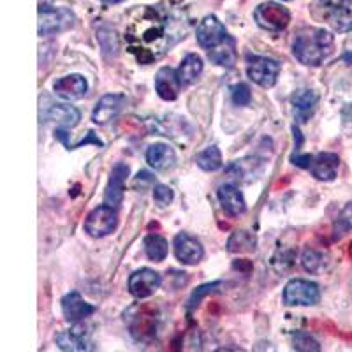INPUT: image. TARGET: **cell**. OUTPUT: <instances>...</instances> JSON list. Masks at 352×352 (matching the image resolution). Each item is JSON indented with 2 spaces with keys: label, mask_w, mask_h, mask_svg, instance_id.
Segmentation results:
<instances>
[{
  "label": "cell",
  "mask_w": 352,
  "mask_h": 352,
  "mask_svg": "<svg viewBox=\"0 0 352 352\" xmlns=\"http://www.w3.org/2000/svg\"><path fill=\"white\" fill-rule=\"evenodd\" d=\"M187 21L182 12L169 6H144L140 8L125 28V43L140 64H152L166 55L178 39L185 37Z\"/></svg>",
  "instance_id": "obj_1"
},
{
  "label": "cell",
  "mask_w": 352,
  "mask_h": 352,
  "mask_svg": "<svg viewBox=\"0 0 352 352\" xmlns=\"http://www.w3.org/2000/svg\"><path fill=\"white\" fill-rule=\"evenodd\" d=\"M333 50H335V37L324 28H301L292 43L294 56L301 64L312 67L324 64V60L331 56Z\"/></svg>",
  "instance_id": "obj_2"
},
{
  "label": "cell",
  "mask_w": 352,
  "mask_h": 352,
  "mask_svg": "<svg viewBox=\"0 0 352 352\" xmlns=\"http://www.w3.org/2000/svg\"><path fill=\"white\" fill-rule=\"evenodd\" d=\"M129 333L138 342H152L159 333L160 314L150 303H134L124 312Z\"/></svg>",
  "instance_id": "obj_3"
},
{
  "label": "cell",
  "mask_w": 352,
  "mask_h": 352,
  "mask_svg": "<svg viewBox=\"0 0 352 352\" xmlns=\"http://www.w3.org/2000/svg\"><path fill=\"white\" fill-rule=\"evenodd\" d=\"M320 300V289L316 282L294 278L284 289V303L287 307H312Z\"/></svg>",
  "instance_id": "obj_4"
},
{
  "label": "cell",
  "mask_w": 352,
  "mask_h": 352,
  "mask_svg": "<svg viewBox=\"0 0 352 352\" xmlns=\"http://www.w3.org/2000/svg\"><path fill=\"white\" fill-rule=\"evenodd\" d=\"M254 20L264 30L282 32L291 21V12L287 8L276 4V2H264V4L257 6L254 11Z\"/></svg>",
  "instance_id": "obj_5"
},
{
  "label": "cell",
  "mask_w": 352,
  "mask_h": 352,
  "mask_svg": "<svg viewBox=\"0 0 352 352\" xmlns=\"http://www.w3.org/2000/svg\"><path fill=\"white\" fill-rule=\"evenodd\" d=\"M74 25V14L65 8H39V36H53Z\"/></svg>",
  "instance_id": "obj_6"
},
{
  "label": "cell",
  "mask_w": 352,
  "mask_h": 352,
  "mask_svg": "<svg viewBox=\"0 0 352 352\" xmlns=\"http://www.w3.org/2000/svg\"><path fill=\"white\" fill-rule=\"evenodd\" d=\"M116 224H118V215H116L115 208H111L108 204H102V206H97L96 210L88 213L83 228L85 232H88L90 236L102 238L111 234L116 229Z\"/></svg>",
  "instance_id": "obj_7"
},
{
  "label": "cell",
  "mask_w": 352,
  "mask_h": 352,
  "mask_svg": "<svg viewBox=\"0 0 352 352\" xmlns=\"http://www.w3.org/2000/svg\"><path fill=\"white\" fill-rule=\"evenodd\" d=\"M280 62L268 58V56H250L248 58L247 74L248 78L263 88H272L280 74Z\"/></svg>",
  "instance_id": "obj_8"
},
{
  "label": "cell",
  "mask_w": 352,
  "mask_h": 352,
  "mask_svg": "<svg viewBox=\"0 0 352 352\" xmlns=\"http://www.w3.org/2000/svg\"><path fill=\"white\" fill-rule=\"evenodd\" d=\"M55 342L62 352H96L97 349L92 333L81 324L60 331L56 335Z\"/></svg>",
  "instance_id": "obj_9"
},
{
  "label": "cell",
  "mask_w": 352,
  "mask_h": 352,
  "mask_svg": "<svg viewBox=\"0 0 352 352\" xmlns=\"http://www.w3.org/2000/svg\"><path fill=\"white\" fill-rule=\"evenodd\" d=\"M162 284V276L155 270L141 268L129 276V292L136 300H146L155 294L157 289Z\"/></svg>",
  "instance_id": "obj_10"
},
{
  "label": "cell",
  "mask_w": 352,
  "mask_h": 352,
  "mask_svg": "<svg viewBox=\"0 0 352 352\" xmlns=\"http://www.w3.org/2000/svg\"><path fill=\"white\" fill-rule=\"evenodd\" d=\"M196 37L201 48L210 52V50L217 48L219 44L224 43L229 37V34L226 30L224 23L212 14V16L203 18V21H201L196 30Z\"/></svg>",
  "instance_id": "obj_11"
},
{
  "label": "cell",
  "mask_w": 352,
  "mask_h": 352,
  "mask_svg": "<svg viewBox=\"0 0 352 352\" xmlns=\"http://www.w3.org/2000/svg\"><path fill=\"white\" fill-rule=\"evenodd\" d=\"M173 247H175L176 259L180 261L182 264H187V266H194V264L201 263V259L204 257V248L201 241L194 238L192 234H188V232L176 234Z\"/></svg>",
  "instance_id": "obj_12"
},
{
  "label": "cell",
  "mask_w": 352,
  "mask_h": 352,
  "mask_svg": "<svg viewBox=\"0 0 352 352\" xmlns=\"http://www.w3.org/2000/svg\"><path fill=\"white\" fill-rule=\"evenodd\" d=\"M96 310L97 308L87 303L78 291L69 292L62 298V314H64V319L71 324H80L81 320L92 316Z\"/></svg>",
  "instance_id": "obj_13"
},
{
  "label": "cell",
  "mask_w": 352,
  "mask_h": 352,
  "mask_svg": "<svg viewBox=\"0 0 352 352\" xmlns=\"http://www.w3.org/2000/svg\"><path fill=\"white\" fill-rule=\"evenodd\" d=\"M129 166L124 164V162H116L111 169V175H109V182L108 187H106L104 192V203L111 208L118 206L124 199V185L125 180H127L129 176Z\"/></svg>",
  "instance_id": "obj_14"
},
{
  "label": "cell",
  "mask_w": 352,
  "mask_h": 352,
  "mask_svg": "<svg viewBox=\"0 0 352 352\" xmlns=\"http://www.w3.org/2000/svg\"><path fill=\"white\" fill-rule=\"evenodd\" d=\"M125 104V97L122 94H108L99 100L94 108L92 120L99 125H106L120 115Z\"/></svg>",
  "instance_id": "obj_15"
},
{
  "label": "cell",
  "mask_w": 352,
  "mask_h": 352,
  "mask_svg": "<svg viewBox=\"0 0 352 352\" xmlns=\"http://www.w3.org/2000/svg\"><path fill=\"white\" fill-rule=\"evenodd\" d=\"M53 90L58 97L65 100H78L87 96L88 83L81 74H67V76L56 80Z\"/></svg>",
  "instance_id": "obj_16"
},
{
  "label": "cell",
  "mask_w": 352,
  "mask_h": 352,
  "mask_svg": "<svg viewBox=\"0 0 352 352\" xmlns=\"http://www.w3.org/2000/svg\"><path fill=\"white\" fill-rule=\"evenodd\" d=\"M326 8V20L335 28L336 32H351L352 30V11L344 6L340 0H322Z\"/></svg>",
  "instance_id": "obj_17"
},
{
  "label": "cell",
  "mask_w": 352,
  "mask_h": 352,
  "mask_svg": "<svg viewBox=\"0 0 352 352\" xmlns=\"http://www.w3.org/2000/svg\"><path fill=\"white\" fill-rule=\"evenodd\" d=\"M182 81L178 78V71L171 67L159 69L155 76V90L159 94L160 99L164 100H175L182 90Z\"/></svg>",
  "instance_id": "obj_18"
},
{
  "label": "cell",
  "mask_w": 352,
  "mask_h": 352,
  "mask_svg": "<svg viewBox=\"0 0 352 352\" xmlns=\"http://www.w3.org/2000/svg\"><path fill=\"white\" fill-rule=\"evenodd\" d=\"M217 196H219L220 204H222V208H224V212L228 213V215L238 217L241 215V213H245V210H247V203H245L243 194H241V190L236 185H220Z\"/></svg>",
  "instance_id": "obj_19"
},
{
  "label": "cell",
  "mask_w": 352,
  "mask_h": 352,
  "mask_svg": "<svg viewBox=\"0 0 352 352\" xmlns=\"http://www.w3.org/2000/svg\"><path fill=\"white\" fill-rule=\"evenodd\" d=\"M338 168H340V159L335 153H319L312 159L310 164V171L320 182H333L338 175Z\"/></svg>",
  "instance_id": "obj_20"
},
{
  "label": "cell",
  "mask_w": 352,
  "mask_h": 352,
  "mask_svg": "<svg viewBox=\"0 0 352 352\" xmlns=\"http://www.w3.org/2000/svg\"><path fill=\"white\" fill-rule=\"evenodd\" d=\"M146 162L157 171H166L175 166L176 153L169 144L155 143L146 150Z\"/></svg>",
  "instance_id": "obj_21"
},
{
  "label": "cell",
  "mask_w": 352,
  "mask_h": 352,
  "mask_svg": "<svg viewBox=\"0 0 352 352\" xmlns=\"http://www.w3.org/2000/svg\"><path fill=\"white\" fill-rule=\"evenodd\" d=\"M317 100H319V96L314 90H310V88H301V90L292 94L291 102L294 106L298 120L307 122L310 118V115H312L317 106Z\"/></svg>",
  "instance_id": "obj_22"
},
{
  "label": "cell",
  "mask_w": 352,
  "mask_h": 352,
  "mask_svg": "<svg viewBox=\"0 0 352 352\" xmlns=\"http://www.w3.org/2000/svg\"><path fill=\"white\" fill-rule=\"evenodd\" d=\"M44 116L62 127H76L80 124L81 113L80 109L71 104H52Z\"/></svg>",
  "instance_id": "obj_23"
},
{
  "label": "cell",
  "mask_w": 352,
  "mask_h": 352,
  "mask_svg": "<svg viewBox=\"0 0 352 352\" xmlns=\"http://www.w3.org/2000/svg\"><path fill=\"white\" fill-rule=\"evenodd\" d=\"M261 171H263V164L257 159H254V157L236 160V162H232L228 168L229 175L241 182L256 180L257 176L261 175Z\"/></svg>",
  "instance_id": "obj_24"
},
{
  "label": "cell",
  "mask_w": 352,
  "mask_h": 352,
  "mask_svg": "<svg viewBox=\"0 0 352 352\" xmlns=\"http://www.w3.org/2000/svg\"><path fill=\"white\" fill-rule=\"evenodd\" d=\"M203 58L196 53H188L178 67V78H180L182 85L187 87V85L196 83L199 80L201 72H203Z\"/></svg>",
  "instance_id": "obj_25"
},
{
  "label": "cell",
  "mask_w": 352,
  "mask_h": 352,
  "mask_svg": "<svg viewBox=\"0 0 352 352\" xmlns=\"http://www.w3.org/2000/svg\"><path fill=\"white\" fill-rule=\"evenodd\" d=\"M208 58L213 62V64L222 65V67H228V69L234 67L238 56H236V46H234L232 37L229 36L228 39H226L222 44H219L217 48L210 50Z\"/></svg>",
  "instance_id": "obj_26"
},
{
  "label": "cell",
  "mask_w": 352,
  "mask_h": 352,
  "mask_svg": "<svg viewBox=\"0 0 352 352\" xmlns=\"http://www.w3.org/2000/svg\"><path fill=\"white\" fill-rule=\"evenodd\" d=\"M228 250L232 254H243L256 250V236L250 231H236L229 238Z\"/></svg>",
  "instance_id": "obj_27"
},
{
  "label": "cell",
  "mask_w": 352,
  "mask_h": 352,
  "mask_svg": "<svg viewBox=\"0 0 352 352\" xmlns=\"http://www.w3.org/2000/svg\"><path fill=\"white\" fill-rule=\"evenodd\" d=\"M196 164L203 171H219L222 164H224L222 162V153H220L217 146H208V148H204L203 152L197 153Z\"/></svg>",
  "instance_id": "obj_28"
},
{
  "label": "cell",
  "mask_w": 352,
  "mask_h": 352,
  "mask_svg": "<svg viewBox=\"0 0 352 352\" xmlns=\"http://www.w3.org/2000/svg\"><path fill=\"white\" fill-rule=\"evenodd\" d=\"M144 252L152 261L160 263L168 256V241L159 234H148L144 238Z\"/></svg>",
  "instance_id": "obj_29"
},
{
  "label": "cell",
  "mask_w": 352,
  "mask_h": 352,
  "mask_svg": "<svg viewBox=\"0 0 352 352\" xmlns=\"http://www.w3.org/2000/svg\"><path fill=\"white\" fill-rule=\"evenodd\" d=\"M326 263H328V257L324 256V252H319V250H314V248H308L305 250L303 257H301V264L308 273H319L326 268Z\"/></svg>",
  "instance_id": "obj_30"
},
{
  "label": "cell",
  "mask_w": 352,
  "mask_h": 352,
  "mask_svg": "<svg viewBox=\"0 0 352 352\" xmlns=\"http://www.w3.org/2000/svg\"><path fill=\"white\" fill-rule=\"evenodd\" d=\"M292 347L294 352H320L319 342L305 331H296L292 335Z\"/></svg>",
  "instance_id": "obj_31"
},
{
  "label": "cell",
  "mask_w": 352,
  "mask_h": 352,
  "mask_svg": "<svg viewBox=\"0 0 352 352\" xmlns=\"http://www.w3.org/2000/svg\"><path fill=\"white\" fill-rule=\"evenodd\" d=\"M333 231H335V238H342L352 231V203L345 204V208L342 210L340 215L336 217Z\"/></svg>",
  "instance_id": "obj_32"
},
{
  "label": "cell",
  "mask_w": 352,
  "mask_h": 352,
  "mask_svg": "<svg viewBox=\"0 0 352 352\" xmlns=\"http://www.w3.org/2000/svg\"><path fill=\"white\" fill-rule=\"evenodd\" d=\"M220 285H222V282H212V284H204V285H201V287H197L196 291L192 292L190 300H188V305H187L188 312H192L194 308L199 307V303L203 301V298L208 296V294H212V292H215Z\"/></svg>",
  "instance_id": "obj_33"
},
{
  "label": "cell",
  "mask_w": 352,
  "mask_h": 352,
  "mask_svg": "<svg viewBox=\"0 0 352 352\" xmlns=\"http://www.w3.org/2000/svg\"><path fill=\"white\" fill-rule=\"evenodd\" d=\"M231 97L232 102L236 106H248L250 100H252V94H250V88L245 83L232 85L231 87Z\"/></svg>",
  "instance_id": "obj_34"
},
{
  "label": "cell",
  "mask_w": 352,
  "mask_h": 352,
  "mask_svg": "<svg viewBox=\"0 0 352 352\" xmlns=\"http://www.w3.org/2000/svg\"><path fill=\"white\" fill-rule=\"evenodd\" d=\"M173 197H175V194H173V190L168 185L159 184L153 187V199H155V203L159 204V206H168L173 201Z\"/></svg>",
  "instance_id": "obj_35"
},
{
  "label": "cell",
  "mask_w": 352,
  "mask_h": 352,
  "mask_svg": "<svg viewBox=\"0 0 352 352\" xmlns=\"http://www.w3.org/2000/svg\"><path fill=\"white\" fill-rule=\"evenodd\" d=\"M252 352H276L275 345L272 344V342H257L256 345H254V351Z\"/></svg>",
  "instance_id": "obj_36"
},
{
  "label": "cell",
  "mask_w": 352,
  "mask_h": 352,
  "mask_svg": "<svg viewBox=\"0 0 352 352\" xmlns=\"http://www.w3.org/2000/svg\"><path fill=\"white\" fill-rule=\"evenodd\" d=\"M141 182H143V184H152L153 176L150 175V173H146V171H141L140 175H138V178H136V185L141 184Z\"/></svg>",
  "instance_id": "obj_37"
},
{
  "label": "cell",
  "mask_w": 352,
  "mask_h": 352,
  "mask_svg": "<svg viewBox=\"0 0 352 352\" xmlns=\"http://www.w3.org/2000/svg\"><path fill=\"white\" fill-rule=\"evenodd\" d=\"M215 352H243V351L238 347H220V349H217Z\"/></svg>",
  "instance_id": "obj_38"
},
{
  "label": "cell",
  "mask_w": 352,
  "mask_h": 352,
  "mask_svg": "<svg viewBox=\"0 0 352 352\" xmlns=\"http://www.w3.org/2000/svg\"><path fill=\"white\" fill-rule=\"evenodd\" d=\"M120 2H124V0H102V4H108V6L120 4Z\"/></svg>",
  "instance_id": "obj_39"
}]
</instances>
